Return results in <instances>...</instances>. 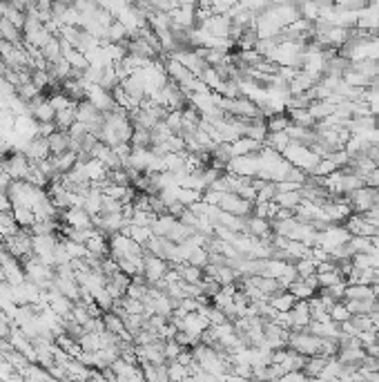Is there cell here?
Returning <instances> with one entry per match:
<instances>
[{"label": "cell", "instance_id": "4", "mask_svg": "<svg viewBox=\"0 0 379 382\" xmlns=\"http://www.w3.org/2000/svg\"><path fill=\"white\" fill-rule=\"evenodd\" d=\"M49 141V150L51 155H62L71 150V137H69V130H54L51 135L47 137Z\"/></svg>", "mask_w": 379, "mask_h": 382}, {"label": "cell", "instance_id": "10", "mask_svg": "<svg viewBox=\"0 0 379 382\" xmlns=\"http://www.w3.org/2000/svg\"><path fill=\"white\" fill-rule=\"evenodd\" d=\"M346 302V306L348 311L353 315L357 313H366V315H371V311L375 308V297H364V300H344Z\"/></svg>", "mask_w": 379, "mask_h": 382}, {"label": "cell", "instance_id": "12", "mask_svg": "<svg viewBox=\"0 0 379 382\" xmlns=\"http://www.w3.org/2000/svg\"><path fill=\"white\" fill-rule=\"evenodd\" d=\"M288 291H290L297 300H310V297L314 295V293H317L312 286H308V284H306L301 278H297V280L290 284V286H288Z\"/></svg>", "mask_w": 379, "mask_h": 382}, {"label": "cell", "instance_id": "9", "mask_svg": "<svg viewBox=\"0 0 379 382\" xmlns=\"http://www.w3.org/2000/svg\"><path fill=\"white\" fill-rule=\"evenodd\" d=\"M130 146L132 148H139V150H150L152 148V132L146 130V128H134L132 139H130Z\"/></svg>", "mask_w": 379, "mask_h": 382}, {"label": "cell", "instance_id": "3", "mask_svg": "<svg viewBox=\"0 0 379 382\" xmlns=\"http://www.w3.org/2000/svg\"><path fill=\"white\" fill-rule=\"evenodd\" d=\"M310 304L308 300H297V304L288 311V326L290 328H303L310 324Z\"/></svg>", "mask_w": 379, "mask_h": 382}, {"label": "cell", "instance_id": "7", "mask_svg": "<svg viewBox=\"0 0 379 382\" xmlns=\"http://www.w3.org/2000/svg\"><path fill=\"white\" fill-rule=\"evenodd\" d=\"M288 144H290V135H288V130L268 132L266 139H264V146L270 148V150H277V153H284Z\"/></svg>", "mask_w": 379, "mask_h": 382}, {"label": "cell", "instance_id": "11", "mask_svg": "<svg viewBox=\"0 0 379 382\" xmlns=\"http://www.w3.org/2000/svg\"><path fill=\"white\" fill-rule=\"evenodd\" d=\"M18 228H21V226H18L14 212L12 210H0V237L14 235Z\"/></svg>", "mask_w": 379, "mask_h": 382}, {"label": "cell", "instance_id": "5", "mask_svg": "<svg viewBox=\"0 0 379 382\" xmlns=\"http://www.w3.org/2000/svg\"><path fill=\"white\" fill-rule=\"evenodd\" d=\"M268 302L275 306V311H290L297 304V297L288 289H282V291H277L275 295H270Z\"/></svg>", "mask_w": 379, "mask_h": 382}, {"label": "cell", "instance_id": "1", "mask_svg": "<svg viewBox=\"0 0 379 382\" xmlns=\"http://www.w3.org/2000/svg\"><path fill=\"white\" fill-rule=\"evenodd\" d=\"M168 271H170V264L165 260H161V257H157L154 253H150V251L143 253V269H141V273L146 275L150 284L163 280L168 275Z\"/></svg>", "mask_w": 379, "mask_h": 382}, {"label": "cell", "instance_id": "13", "mask_svg": "<svg viewBox=\"0 0 379 382\" xmlns=\"http://www.w3.org/2000/svg\"><path fill=\"white\" fill-rule=\"evenodd\" d=\"M330 313V319L332 322H337V324H341V322H346V319H350V311H348V306H346V302L344 300H339V302H335V304H332V308L328 311Z\"/></svg>", "mask_w": 379, "mask_h": 382}, {"label": "cell", "instance_id": "6", "mask_svg": "<svg viewBox=\"0 0 379 382\" xmlns=\"http://www.w3.org/2000/svg\"><path fill=\"white\" fill-rule=\"evenodd\" d=\"M54 123H56L58 130H69L76 123V103L67 105V108L56 110V117H54Z\"/></svg>", "mask_w": 379, "mask_h": 382}, {"label": "cell", "instance_id": "14", "mask_svg": "<svg viewBox=\"0 0 379 382\" xmlns=\"http://www.w3.org/2000/svg\"><path fill=\"white\" fill-rule=\"evenodd\" d=\"M366 183H368V186H375V188H379V166H375V170L366 177Z\"/></svg>", "mask_w": 379, "mask_h": 382}, {"label": "cell", "instance_id": "8", "mask_svg": "<svg viewBox=\"0 0 379 382\" xmlns=\"http://www.w3.org/2000/svg\"><path fill=\"white\" fill-rule=\"evenodd\" d=\"M303 201V194H301V188L299 190H286V192H277V197H275V203L277 206H282V208H290L295 210L299 203Z\"/></svg>", "mask_w": 379, "mask_h": 382}, {"label": "cell", "instance_id": "2", "mask_svg": "<svg viewBox=\"0 0 379 382\" xmlns=\"http://www.w3.org/2000/svg\"><path fill=\"white\" fill-rule=\"evenodd\" d=\"M21 150L27 155V159H30V161H34V164H38V161H43V159L51 157L47 137H38V135L32 137L30 141H25Z\"/></svg>", "mask_w": 379, "mask_h": 382}]
</instances>
